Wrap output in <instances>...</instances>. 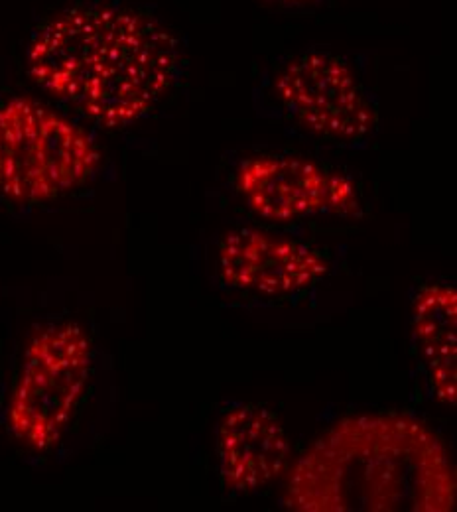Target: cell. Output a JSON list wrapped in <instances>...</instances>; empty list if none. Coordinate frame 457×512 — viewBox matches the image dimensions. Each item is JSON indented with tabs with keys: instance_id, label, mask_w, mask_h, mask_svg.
Here are the masks:
<instances>
[{
	"instance_id": "obj_1",
	"label": "cell",
	"mask_w": 457,
	"mask_h": 512,
	"mask_svg": "<svg viewBox=\"0 0 457 512\" xmlns=\"http://www.w3.org/2000/svg\"><path fill=\"white\" fill-rule=\"evenodd\" d=\"M26 67L40 89L95 125L125 128L168 95L178 50L170 32L140 10L81 2L36 28Z\"/></svg>"
},
{
	"instance_id": "obj_5",
	"label": "cell",
	"mask_w": 457,
	"mask_h": 512,
	"mask_svg": "<svg viewBox=\"0 0 457 512\" xmlns=\"http://www.w3.org/2000/svg\"><path fill=\"white\" fill-rule=\"evenodd\" d=\"M284 111L314 134L361 140L377 127V113L345 60L326 52L292 58L274 79Z\"/></svg>"
},
{
	"instance_id": "obj_6",
	"label": "cell",
	"mask_w": 457,
	"mask_h": 512,
	"mask_svg": "<svg viewBox=\"0 0 457 512\" xmlns=\"http://www.w3.org/2000/svg\"><path fill=\"white\" fill-rule=\"evenodd\" d=\"M235 186L262 219L290 223L314 215L353 217L361 199L351 178L298 156L261 154L241 162Z\"/></svg>"
},
{
	"instance_id": "obj_8",
	"label": "cell",
	"mask_w": 457,
	"mask_h": 512,
	"mask_svg": "<svg viewBox=\"0 0 457 512\" xmlns=\"http://www.w3.org/2000/svg\"><path fill=\"white\" fill-rule=\"evenodd\" d=\"M223 487L251 495L282 477L292 461V444L280 418L261 404L229 408L217 428Z\"/></svg>"
},
{
	"instance_id": "obj_7",
	"label": "cell",
	"mask_w": 457,
	"mask_h": 512,
	"mask_svg": "<svg viewBox=\"0 0 457 512\" xmlns=\"http://www.w3.org/2000/svg\"><path fill=\"white\" fill-rule=\"evenodd\" d=\"M329 272L320 251L264 229H237L219 245V274L231 288L290 296L312 288Z\"/></svg>"
},
{
	"instance_id": "obj_9",
	"label": "cell",
	"mask_w": 457,
	"mask_h": 512,
	"mask_svg": "<svg viewBox=\"0 0 457 512\" xmlns=\"http://www.w3.org/2000/svg\"><path fill=\"white\" fill-rule=\"evenodd\" d=\"M412 333L434 396L457 404V290L448 282L420 286L412 302Z\"/></svg>"
},
{
	"instance_id": "obj_10",
	"label": "cell",
	"mask_w": 457,
	"mask_h": 512,
	"mask_svg": "<svg viewBox=\"0 0 457 512\" xmlns=\"http://www.w3.org/2000/svg\"><path fill=\"white\" fill-rule=\"evenodd\" d=\"M272 4H280V6H308V4H316L320 0H266Z\"/></svg>"
},
{
	"instance_id": "obj_4",
	"label": "cell",
	"mask_w": 457,
	"mask_h": 512,
	"mask_svg": "<svg viewBox=\"0 0 457 512\" xmlns=\"http://www.w3.org/2000/svg\"><path fill=\"white\" fill-rule=\"evenodd\" d=\"M93 373V343L75 321L46 323L28 339L6 404V428L24 448L58 446Z\"/></svg>"
},
{
	"instance_id": "obj_2",
	"label": "cell",
	"mask_w": 457,
	"mask_h": 512,
	"mask_svg": "<svg viewBox=\"0 0 457 512\" xmlns=\"http://www.w3.org/2000/svg\"><path fill=\"white\" fill-rule=\"evenodd\" d=\"M282 503L294 512H452L456 469L444 440L420 418L355 414L292 463Z\"/></svg>"
},
{
	"instance_id": "obj_3",
	"label": "cell",
	"mask_w": 457,
	"mask_h": 512,
	"mask_svg": "<svg viewBox=\"0 0 457 512\" xmlns=\"http://www.w3.org/2000/svg\"><path fill=\"white\" fill-rule=\"evenodd\" d=\"M99 164L91 132L64 113L28 95L0 101V195L8 201H54L85 186Z\"/></svg>"
}]
</instances>
